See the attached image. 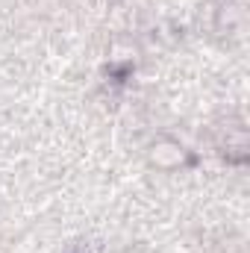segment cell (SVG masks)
I'll list each match as a JSON object with an SVG mask.
<instances>
[{"mask_svg":"<svg viewBox=\"0 0 250 253\" xmlns=\"http://www.w3.org/2000/svg\"><path fill=\"white\" fill-rule=\"evenodd\" d=\"M168 159H171L174 165L183 162V147H180V144H171V141L153 147V162H156V165H168Z\"/></svg>","mask_w":250,"mask_h":253,"instance_id":"6da1fadb","label":"cell"}]
</instances>
